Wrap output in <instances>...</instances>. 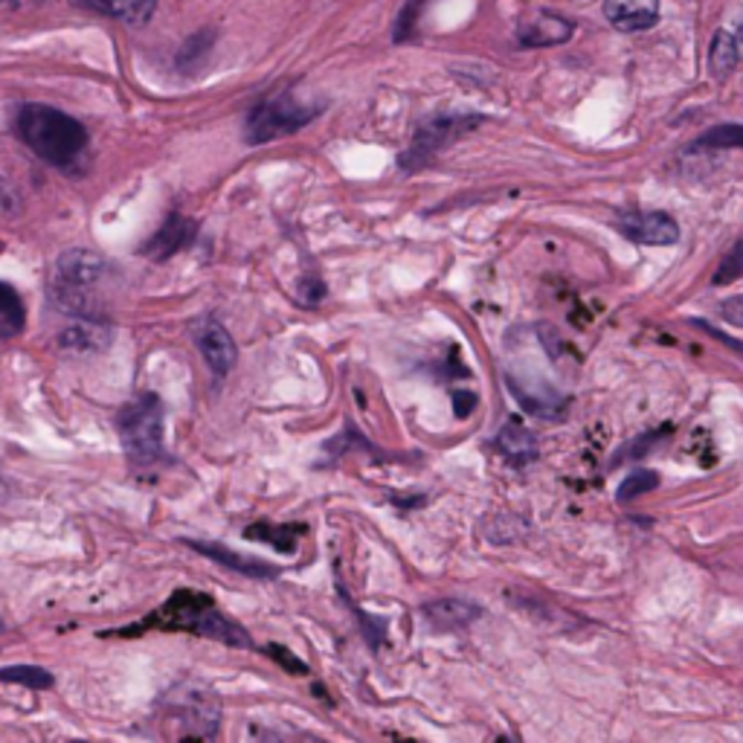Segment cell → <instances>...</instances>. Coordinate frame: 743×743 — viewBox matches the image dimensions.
Masks as SVG:
<instances>
[{
	"mask_svg": "<svg viewBox=\"0 0 743 743\" xmlns=\"http://www.w3.org/2000/svg\"><path fill=\"white\" fill-rule=\"evenodd\" d=\"M18 137L56 169H79L88 157V131L79 120L49 106H21L15 117Z\"/></svg>",
	"mask_w": 743,
	"mask_h": 743,
	"instance_id": "obj_1",
	"label": "cell"
},
{
	"mask_svg": "<svg viewBox=\"0 0 743 743\" xmlns=\"http://www.w3.org/2000/svg\"><path fill=\"white\" fill-rule=\"evenodd\" d=\"M108 265L97 253L74 251L56 262V274L49 279V297L56 308L67 314H79L81 320L99 317V285L106 282Z\"/></svg>",
	"mask_w": 743,
	"mask_h": 743,
	"instance_id": "obj_2",
	"label": "cell"
},
{
	"mask_svg": "<svg viewBox=\"0 0 743 743\" xmlns=\"http://www.w3.org/2000/svg\"><path fill=\"white\" fill-rule=\"evenodd\" d=\"M120 436L129 459L137 468H148L154 462L166 459L163 451V404L154 392H143L120 412Z\"/></svg>",
	"mask_w": 743,
	"mask_h": 743,
	"instance_id": "obj_3",
	"label": "cell"
},
{
	"mask_svg": "<svg viewBox=\"0 0 743 743\" xmlns=\"http://www.w3.org/2000/svg\"><path fill=\"white\" fill-rule=\"evenodd\" d=\"M154 622H163L166 628H186V631L207 633L212 639H221L226 645H251L247 633H242L233 622H226L224 616L212 610L207 598L192 596V605H184V592L175 596L169 605L163 607L160 616H154Z\"/></svg>",
	"mask_w": 743,
	"mask_h": 743,
	"instance_id": "obj_4",
	"label": "cell"
},
{
	"mask_svg": "<svg viewBox=\"0 0 743 743\" xmlns=\"http://www.w3.org/2000/svg\"><path fill=\"white\" fill-rule=\"evenodd\" d=\"M314 117L317 108L299 106L297 99L288 97V93L265 99L247 117V140H251L253 146H262V143H270V140L288 137V134L299 131L302 125H308Z\"/></svg>",
	"mask_w": 743,
	"mask_h": 743,
	"instance_id": "obj_5",
	"label": "cell"
},
{
	"mask_svg": "<svg viewBox=\"0 0 743 743\" xmlns=\"http://www.w3.org/2000/svg\"><path fill=\"white\" fill-rule=\"evenodd\" d=\"M483 117H462V113H439V117H430L428 122H421V129L415 131V140H412V148L401 157L404 166H421V163L433 157L439 148H445L447 143H453L462 134H468L470 129H477Z\"/></svg>",
	"mask_w": 743,
	"mask_h": 743,
	"instance_id": "obj_6",
	"label": "cell"
},
{
	"mask_svg": "<svg viewBox=\"0 0 743 743\" xmlns=\"http://www.w3.org/2000/svg\"><path fill=\"white\" fill-rule=\"evenodd\" d=\"M616 230L636 244H651V247H668L677 244L679 224L670 219L668 212L651 210V212H619L616 215Z\"/></svg>",
	"mask_w": 743,
	"mask_h": 743,
	"instance_id": "obj_7",
	"label": "cell"
},
{
	"mask_svg": "<svg viewBox=\"0 0 743 743\" xmlns=\"http://www.w3.org/2000/svg\"><path fill=\"white\" fill-rule=\"evenodd\" d=\"M192 337L195 343H198V348H201L203 361L210 364L212 375H215V378H224L226 372L235 366V357H239L230 332H226L219 320L201 317V320L192 325Z\"/></svg>",
	"mask_w": 743,
	"mask_h": 743,
	"instance_id": "obj_8",
	"label": "cell"
},
{
	"mask_svg": "<svg viewBox=\"0 0 743 743\" xmlns=\"http://www.w3.org/2000/svg\"><path fill=\"white\" fill-rule=\"evenodd\" d=\"M575 24L566 21L564 15H557L552 9H541L532 18H525L518 30L520 47H555V44H566L573 38Z\"/></svg>",
	"mask_w": 743,
	"mask_h": 743,
	"instance_id": "obj_9",
	"label": "cell"
},
{
	"mask_svg": "<svg viewBox=\"0 0 743 743\" xmlns=\"http://www.w3.org/2000/svg\"><path fill=\"white\" fill-rule=\"evenodd\" d=\"M605 18L619 33H645L659 24V0H605Z\"/></svg>",
	"mask_w": 743,
	"mask_h": 743,
	"instance_id": "obj_10",
	"label": "cell"
},
{
	"mask_svg": "<svg viewBox=\"0 0 743 743\" xmlns=\"http://www.w3.org/2000/svg\"><path fill=\"white\" fill-rule=\"evenodd\" d=\"M509 387H511V392H514V398L523 404V410H529L532 415H541V419H557V415L564 412L566 398L561 396V392H555L550 384H543V380L534 384L532 378L523 380L518 372H509Z\"/></svg>",
	"mask_w": 743,
	"mask_h": 743,
	"instance_id": "obj_11",
	"label": "cell"
},
{
	"mask_svg": "<svg viewBox=\"0 0 743 743\" xmlns=\"http://www.w3.org/2000/svg\"><path fill=\"white\" fill-rule=\"evenodd\" d=\"M76 9L106 15L122 24H146L157 9V0H70Z\"/></svg>",
	"mask_w": 743,
	"mask_h": 743,
	"instance_id": "obj_12",
	"label": "cell"
},
{
	"mask_svg": "<svg viewBox=\"0 0 743 743\" xmlns=\"http://www.w3.org/2000/svg\"><path fill=\"white\" fill-rule=\"evenodd\" d=\"M497 447L514 468H525V465H532L537 459V439L518 419L506 421V428L497 433Z\"/></svg>",
	"mask_w": 743,
	"mask_h": 743,
	"instance_id": "obj_13",
	"label": "cell"
},
{
	"mask_svg": "<svg viewBox=\"0 0 743 743\" xmlns=\"http://www.w3.org/2000/svg\"><path fill=\"white\" fill-rule=\"evenodd\" d=\"M192 239H195L192 221H186L184 215H171V219L154 233V239H148L143 253H152L154 259H169V256H175L178 251H184Z\"/></svg>",
	"mask_w": 743,
	"mask_h": 743,
	"instance_id": "obj_14",
	"label": "cell"
},
{
	"mask_svg": "<svg viewBox=\"0 0 743 743\" xmlns=\"http://www.w3.org/2000/svg\"><path fill=\"white\" fill-rule=\"evenodd\" d=\"M108 343V329L106 323H97V320H85L79 325H70L67 332L58 334V346L74 348V352H97Z\"/></svg>",
	"mask_w": 743,
	"mask_h": 743,
	"instance_id": "obj_15",
	"label": "cell"
},
{
	"mask_svg": "<svg viewBox=\"0 0 743 743\" xmlns=\"http://www.w3.org/2000/svg\"><path fill=\"white\" fill-rule=\"evenodd\" d=\"M186 546H192V550L210 555L212 561H219V564L233 566L235 573L251 575V578H267V575H276L274 566H265V564H256V561H247V557H239L235 552L226 550V546H215V543H198V541H186Z\"/></svg>",
	"mask_w": 743,
	"mask_h": 743,
	"instance_id": "obj_16",
	"label": "cell"
},
{
	"mask_svg": "<svg viewBox=\"0 0 743 743\" xmlns=\"http://www.w3.org/2000/svg\"><path fill=\"white\" fill-rule=\"evenodd\" d=\"M424 613H428L430 622H436L439 628L451 631V628H468L474 619L483 616V610L468 605V601H436V605H430Z\"/></svg>",
	"mask_w": 743,
	"mask_h": 743,
	"instance_id": "obj_17",
	"label": "cell"
},
{
	"mask_svg": "<svg viewBox=\"0 0 743 743\" xmlns=\"http://www.w3.org/2000/svg\"><path fill=\"white\" fill-rule=\"evenodd\" d=\"M26 323L24 302L18 297V291L12 285L0 282V343L3 340H12L21 334Z\"/></svg>",
	"mask_w": 743,
	"mask_h": 743,
	"instance_id": "obj_18",
	"label": "cell"
},
{
	"mask_svg": "<svg viewBox=\"0 0 743 743\" xmlns=\"http://www.w3.org/2000/svg\"><path fill=\"white\" fill-rule=\"evenodd\" d=\"M738 62H741V56H738L735 35L718 30V33H714V38H711V47H709L711 76H714V79H727V76L738 67Z\"/></svg>",
	"mask_w": 743,
	"mask_h": 743,
	"instance_id": "obj_19",
	"label": "cell"
},
{
	"mask_svg": "<svg viewBox=\"0 0 743 743\" xmlns=\"http://www.w3.org/2000/svg\"><path fill=\"white\" fill-rule=\"evenodd\" d=\"M718 148H743V125H735V122L714 125L706 134H700L688 152H718Z\"/></svg>",
	"mask_w": 743,
	"mask_h": 743,
	"instance_id": "obj_20",
	"label": "cell"
},
{
	"mask_svg": "<svg viewBox=\"0 0 743 743\" xmlns=\"http://www.w3.org/2000/svg\"><path fill=\"white\" fill-rule=\"evenodd\" d=\"M3 683H21L26 688H49L53 686V674L47 668H35V665H9L0 668Z\"/></svg>",
	"mask_w": 743,
	"mask_h": 743,
	"instance_id": "obj_21",
	"label": "cell"
},
{
	"mask_svg": "<svg viewBox=\"0 0 743 743\" xmlns=\"http://www.w3.org/2000/svg\"><path fill=\"white\" fill-rule=\"evenodd\" d=\"M656 485H659V477H656L654 470L636 468V470H631L628 477H624L622 488H619V494H616V497H619V502H631V500H636V497H642V494L654 491Z\"/></svg>",
	"mask_w": 743,
	"mask_h": 743,
	"instance_id": "obj_22",
	"label": "cell"
},
{
	"mask_svg": "<svg viewBox=\"0 0 743 743\" xmlns=\"http://www.w3.org/2000/svg\"><path fill=\"white\" fill-rule=\"evenodd\" d=\"M738 276H743V244H738L735 251L729 253V256H723V262H720V267L714 270V279H711V282L729 285L735 282Z\"/></svg>",
	"mask_w": 743,
	"mask_h": 743,
	"instance_id": "obj_23",
	"label": "cell"
},
{
	"mask_svg": "<svg viewBox=\"0 0 743 743\" xmlns=\"http://www.w3.org/2000/svg\"><path fill=\"white\" fill-rule=\"evenodd\" d=\"M720 314H723V320H727V323L743 329V297L727 299V302L720 306Z\"/></svg>",
	"mask_w": 743,
	"mask_h": 743,
	"instance_id": "obj_24",
	"label": "cell"
},
{
	"mask_svg": "<svg viewBox=\"0 0 743 743\" xmlns=\"http://www.w3.org/2000/svg\"><path fill=\"white\" fill-rule=\"evenodd\" d=\"M33 3H41V0H0V9H18V7H33Z\"/></svg>",
	"mask_w": 743,
	"mask_h": 743,
	"instance_id": "obj_25",
	"label": "cell"
},
{
	"mask_svg": "<svg viewBox=\"0 0 743 743\" xmlns=\"http://www.w3.org/2000/svg\"><path fill=\"white\" fill-rule=\"evenodd\" d=\"M735 47H738V56L743 58V24L738 26V33H735Z\"/></svg>",
	"mask_w": 743,
	"mask_h": 743,
	"instance_id": "obj_26",
	"label": "cell"
}]
</instances>
